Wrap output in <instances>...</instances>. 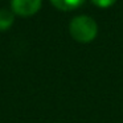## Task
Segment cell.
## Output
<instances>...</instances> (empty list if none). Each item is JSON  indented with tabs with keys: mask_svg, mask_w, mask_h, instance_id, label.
I'll use <instances>...</instances> for the list:
<instances>
[{
	"mask_svg": "<svg viewBox=\"0 0 123 123\" xmlns=\"http://www.w3.org/2000/svg\"><path fill=\"white\" fill-rule=\"evenodd\" d=\"M94 6L99 7V8H109V7L114 6L117 0H91Z\"/></svg>",
	"mask_w": 123,
	"mask_h": 123,
	"instance_id": "5b68a950",
	"label": "cell"
},
{
	"mask_svg": "<svg viewBox=\"0 0 123 123\" xmlns=\"http://www.w3.org/2000/svg\"><path fill=\"white\" fill-rule=\"evenodd\" d=\"M83 1L85 0H50V3L61 11H73L82 6Z\"/></svg>",
	"mask_w": 123,
	"mask_h": 123,
	"instance_id": "3957f363",
	"label": "cell"
},
{
	"mask_svg": "<svg viewBox=\"0 0 123 123\" xmlns=\"http://www.w3.org/2000/svg\"><path fill=\"white\" fill-rule=\"evenodd\" d=\"M15 20V13L7 8L0 9V31H6L11 28Z\"/></svg>",
	"mask_w": 123,
	"mask_h": 123,
	"instance_id": "277c9868",
	"label": "cell"
},
{
	"mask_svg": "<svg viewBox=\"0 0 123 123\" xmlns=\"http://www.w3.org/2000/svg\"><path fill=\"white\" fill-rule=\"evenodd\" d=\"M41 0H12V12L23 17L37 13L41 8Z\"/></svg>",
	"mask_w": 123,
	"mask_h": 123,
	"instance_id": "7a4b0ae2",
	"label": "cell"
},
{
	"mask_svg": "<svg viewBox=\"0 0 123 123\" xmlns=\"http://www.w3.org/2000/svg\"><path fill=\"white\" fill-rule=\"evenodd\" d=\"M70 36L78 43H90L97 37L98 25L90 16H75L69 25Z\"/></svg>",
	"mask_w": 123,
	"mask_h": 123,
	"instance_id": "6da1fadb",
	"label": "cell"
}]
</instances>
